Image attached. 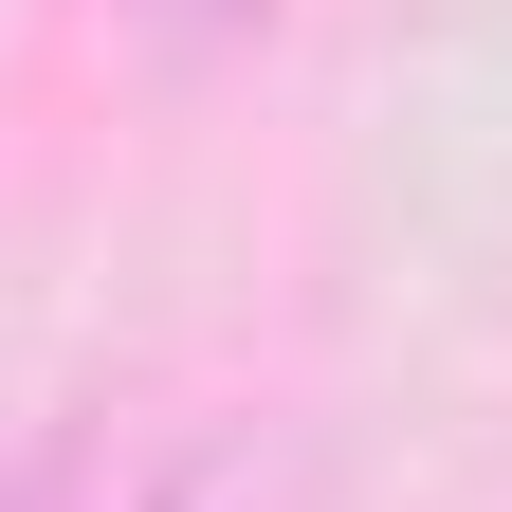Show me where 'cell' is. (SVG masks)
<instances>
[{
    "label": "cell",
    "instance_id": "obj_1",
    "mask_svg": "<svg viewBox=\"0 0 512 512\" xmlns=\"http://www.w3.org/2000/svg\"><path fill=\"white\" fill-rule=\"evenodd\" d=\"M0 512H147V439L128 421H55L19 476H0Z\"/></svg>",
    "mask_w": 512,
    "mask_h": 512
},
{
    "label": "cell",
    "instance_id": "obj_2",
    "mask_svg": "<svg viewBox=\"0 0 512 512\" xmlns=\"http://www.w3.org/2000/svg\"><path fill=\"white\" fill-rule=\"evenodd\" d=\"M256 19H275V0H128V37H147V55H238Z\"/></svg>",
    "mask_w": 512,
    "mask_h": 512
}]
</instances>
